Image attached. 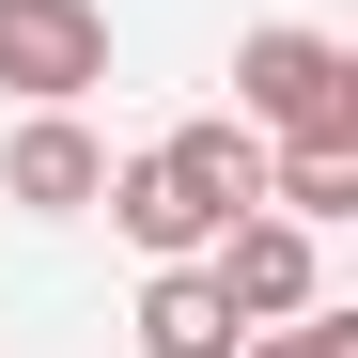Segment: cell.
Instances as JSON below:
<instances>
[{"label":"cell","instance_id":"7a4b0ae2","mask_svg":"<svg viewBox=\"0 0 358 358\" xmlns=\"http://www.w3.org/2000/svg\"><path fill=\"white\" fill-rule=\"evenodd\" d=\"M234 125H265V141H358V47L312 31V16L234 31Z\"/></svg>","mask_w":358,"mask_h":358},{"label":"cell","instance_id":"52a82bcc","mask_svg":"<svg viewBox=\"0 0 358 358\" xmlns=\"http://www.w3.org/2000/svg\"><path fill=\"white\" fill-rule=\"evenodd\" d=\"M265 203H280L296 234L358 218V141H265Z\"/></svg>","mask_w":358,"mask_h":358},{"label":"cell","instance_id":"3957f363","mask_svg":"<svg viewBox=\"0 0 358 358\" xmlns=\"http://www.w3.org/2000/svg\"><path fill=\"white\" fill-rule=\"evenodd\" d=\"M109 78V0H0V94L16 109H78Z\"/></svg>","mask_w":358,"mask_h":358},{"label":"cell","instance_id":"6da1fadb","mask_svg":"<svg viewBox=\"0 0 358 358\" xmlns=\"http://www.w3.org/2000/svg\"><path fill=\"white\" fill-rule=\"evenodd\" d=\"M94 203L125 218V250H141V265H203V250H218V218H250V203H265V141H250V125H171V141H141L125 171H109Z\"/></svg>","mask_w":358,"mask_h":358},{"label":"cell","instance_id":"ba28073f","mask_svg":"<svg viewBox=\"0 0 358 358\" xmlns=\"http://www.w3.org/2000/svg\"><path fill=\"white\" fill-rule=\"evenodd\" d=\"M234 358H358V312H327V296H312V312H280V327H250Z\"/></svg>","mask_w":358,"mask_h":358},{"label":"cell","instance_id":"5b68a950","mask_svg":"<svg viewBox=\"0 0 358 358\" xmlns=\"http://www.w3.org/2000/svg\"><path fill=\"white\" fill-rule=\"evenodd\" d=\"M94 187H109V141L78 109H31V125L0 141V203L16 218H94Z\"/></svg>","mask_w":358,"mask_h":358},{"label":"cell","instance_id":"277c9868","mask_svg":"<svg viewBox=\"0 0 358 358\" xmlns=\"http://www.w3.org/2000/svg\"><path fill=\"white\" fill-rule=\"evenodd\" d=\"M203 280L234 296V327H280V312H312V234H296L280 203H250V218H218Z\"/></svg>","mask_w":358,"mask_h":358},{"label":"cell","instance_id":"8992f818","mask_svg":"<svg viewBox=\"0 0 358 358\" xmlns=\"http://www.w3.org/2000/svg\"><path fill=\"white\" fill-rule=\"evenodd\" d=\"M250 327H234V296L203 280V265H156L141 280V358H234Z\"/></svg>","mask_w":358,"mask_h":358}]
</instances>
